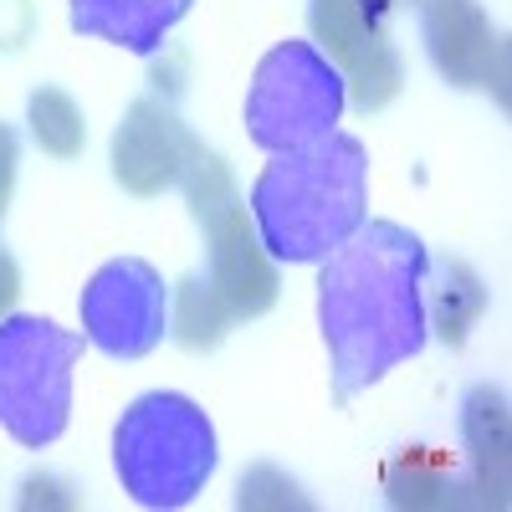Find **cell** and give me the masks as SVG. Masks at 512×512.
Here are the masks:
<instances>
[{"label":"cell","instance_id":"6da1fadb","mask_svg":"<svg viewBox=\"0 0 512 512\" xmlns=\"http://www.w3.org/2000/svg\"><path fill=\"white\" fill-rule=\"evenodd\" d=\"M425 262V241L395 221H364L344 246L323 256L318 328L338 405L425 349Z\"/></svg>","mask_w":512,"mask_h":512},{"label":"cell","instance_id":"7a4b0ae2","mask_svg":"<svg viewBox=\"0 0 512 512\" xmlns=\"http://www.w3.org/2000/svg\"><path fill=\"white\" fill-rule=\"evenodd\" d=\"M369 216V154L354 134H323L272 154L251 185V221L272 262H323Z\"/></svg>","mask_w":512,"mask_h":512},{"label":"cell","instance_id":"3957f363","mask_svg":"<svg viewBox=\"0 0 512 512\" xmlns=\"http://www.w3.org/2000/svg\"><path fill=\"white\" fill-rule=\"evenodd\" d=\"M216 461V425L190 395L175 390L139 395L113 431V472L123 492L154 512L195 502L216 472Z\"/></svg>","mask_w":512,"mask_h":512},{"label":"cell","instance_id":"277c9868","mask_svg":"<svg viewBox=\"0 0 512 512\" xmlns=\"http://www.w3.org/2000/svg\"><path fill=\"white\" fill-rule=\"evenodd\" d=\"M180 185H185V200H190V216L205 231V282L221 297L231 323H251V318L272 313L277 287H282L277 262L262 246V236H256V221L236 195L231 169L210 149H200Z\"/></svg>","mask_w":512,"mask_h":512},{"label":"cell","instance_id":"5b68a950","mask_svg":"<svg viewBox=\"0 0 512 512\" xmlns=\"http://www.w3.org/2000/svg\"><path fill=\"white\" fill-rule=\"evenodd\" d=\"M77 359L82 333L31 313L0 318V431L31 451L52 446L72 420Z\"/></svg>","mask_w":512,"mask_h":512},{"label":"cell","instance_id":"8992f818","mask_svg":"<svg viewBox=\"0 0 512 512\" xmlns=\"http://www.w3.org/2000/svg\"><path fill=\"white\" fill-rule=\"evenodd\" d=\"M349 93L338 67L313 47V41H277L256 62L251 93H246V134L267 154L303 149L323 134H333Z\"/></svg>","mask_w":512,"mask_h":512},{"label":"cell","instance_id":"52a82bcc","mask_svg":"<svg viewBox=\"0 0 512 512\" xmlns=\"http://www.w3.org/2000/svg\"><path fill=\"white\" fill-rule=\"evenodd\" d=\"M390 16L395 0H308L313 47L338 67L344 93L364 113L390 108L405 88V62L395 52Z\"/></svg>","mask_w":512,"mask_h":512},{"label":"cell","instance_id":"ba28073f","mask_svg":"<svg viewBox=\"0 0 512 512\" xmlns=\"http://www.w3.org/2000/svg\"><path fill=\"white\" fill-rule=\"evenodd\" d=\"M82 338L108 359H144L159 349L169 328V287L164 277L139 262V256H118L98 267L82 287Z\"/></svg>","mask_w":512,"mask_h":512},{"label":"cell","instance_id":"9c48e42d","mask_svg":"<svg viewBox=\"0 0 512 512\" xmlns=\"http://www.w3.org/2000/svg\"><path fill=\"white\" fill-rule=\"evenodd\" d=\"M420 36L451 88H487L497 108H507V41L477 0H425Z\"/></svg>","mask_w":512,"mask_h":512},{"label":"cell","instance_id":"30bf717a","mask_svg":"<svg viewBox=\"0 0 512 512\" xmlns=\"http://www.w3.org/2000/svg\"><path fill=\"white\" fill-rule=\"evenodd\" d=\"M205 144L190 134V123L159 103V98H139V103H128L123 123L113 128V180L128 190V195H164V190H175L185 180V169L195 164Z\"/></svg>","mask_w":512,"mask_h":512},{"label":"cell","instance_id":"8fae6325","mask_svg":"<svg viewBox=\"0 0 512 512\" xmlns=\"http://www.w3.org/2000/svg\"><path fill=\"white\" fill-rule=\"evenodd\" d=\"M461 441H466V502L507 507V395L492 384H477L461 400Z\"/></svg>","mask_w":512,"mask_h":512},{"label":"cell","instance_id":"7c38bea8","mask_svg":"<svg viewBox=\"0 0 512 512\" xmlns=\"http://www.w3.org/2000/svg\"><path fill=\"white\" fill-rule=\"evenodd\" d=\"M67 6H72V31L149 57L190 16L195 0H67Z\"/></svg>","mask_w":512,"mask_h":512},{"label":"cell","instance_id":"4fadbf2b","mask_svg":"<svg viewBox=\"0 0 512 512\" xmlns=\"http://www.w3.org/2000/svg\"><path fill=\"white\" fill-rule=\"evenodd\" d=\"M487 313V287L466 262H425V323L451 349L466 344L472 323Z\"/></svg>","mask_w":512,"mask_h":512},{"label":"cell","instance_id":"5bb4252c","mask_svg":"<svg viewBox=\"0 0 512 512\" xmlns=\"http://www.w3.org/2000/svg\"><path fill=\"white\" fill-rule=\"evenodd\" d=\"M169 328H175V338L190 349V354H205V349H216L221 338L231 333V313L221 308V297L210 292L205 277H185L175 287V297H169Z\"/></svg>","mask_w":512,"mask_h":512},{"label":"cell","instance_id":"9a60e30c","mask_svg":"<svg viewBox=\"0 0 512 512\" xmlns=\"http://www.w3.org/2000/svg\"><path fill=\"white\" fill-rule=\"evenodd\" d=\"M26 123H31V139L52 159H77L82 144H88V118L62 88H36L26 98Z\"/></svg>","mask_w":512,"mask_h":512},{"label":"cell","instance_id":"2e32d148","mask_svg":"<svg viewBox=\"0 0 512 512\" xmlns=\"http://www.w3.org/2000/svg\"><path fill=\"white\" fill-rule=\"evenodd\" d=\"M16 164H21V139L11 123H0V221H6V205L16 190Z\"/></svg>","mask_w":512,"mask_h":512},{"label":"cell","instance_id":"e0dca14e","mask_svg":"<svg viewBox=\"0 0 512 512\" xmlns=\"http://www.w3.org/2000/svg\"><path fill=\"white\" fill-rule=\"evenodd\" d=\"M16 297H21V267H16V256L0 246V318L16 308Z\"/></svg>","mask_w":512,"mask_h":512},{"label":"cell","instance_id":"ac0fdd59","mask_svg":"<svg viewBox=\"0 0 512 512\" xmlns=\"http://www.w3.org/2000/svg\"><path fill=\"white\" fill-rule=\"evenodd\" d=\"M395 6H425V0H395Z\"/></svg>","mask_w":512,"mask_h":512}]
</instances>
